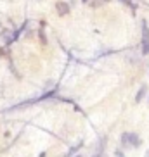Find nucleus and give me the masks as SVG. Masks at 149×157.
Wrapping results in <instances>:
<instances>
[{
	"instance_id": "f257e3e1",
	"label": "nucleus",
	"mask_w": 149,
	"mask_h": 157,
	"mask_svg": "<svg viewBox=\"0 0 149 157\" xmlns=\"http://www.w3.org/2000/svg\"><path fill=\"white\" fill-rule=\"evenodd\" d=\"M140 29H142V56H147L149 54V24L146 19L140 24Z\"/></svg>"
},
{
	"instance_id": "f03ea898",
	"label": "nucleus",
	"mask_w": 149,
	"mask_h": 157,
	"mask_svg": "<svg viewBox=\"0 0 149 157\" xmlns=\"http://www.w3.org/2000/svg\"><path fill=\"white\" fill-rule=\"evenodd\" d=\"M140 145H142V140H140V136L137 133H134V131H130L128 133V148H139Z\"/></svg>"
},
{
	"instance_id": "7ed1b4c3",
	"label": "nucleus",
	"mask_w": 149,
	"mask_h": 157,
	"mask_svg": "<svg viewBox=\"0 0 149 157\" xmlns=\"http://www.w3.org/2000/svg\"><path fill=\"white\" fill-rule=\"evenodd\" d=\"M56 9H57V14L59 16H68L70 14V5H68V2L59 0V2L56 4Z\"/></svg>"
},
{
	"instance_id": "20e7f679",
	"label": "nucleus",
	"mask_w": 149,
	"mask_h": 157,
	"mask_svg": "<svg viewBox=\"0 0 149 157\" xmlns=\"http://www.w3.org/2000/svg\"><path fill=\"white\" fill-rule=\"evenodd\" d=\"M146 92H147V85H140L139 92H137V95H135V104H139V102H142V98H144Z\"/></svg>"
},
{
	"instance_id": "39448f33",
	"label": "nucleus",
	"mask_w": 149,
	"mask_h": 157,
	"mask_svg": "<svg viewBox=\"0 0 149 157\" xmlns=\"http://www.w3.org/2000/svg\"><path fill=\"white\" fill-rule=\"evenodd\" d=\"M2 38L5 40V43H10L12 40H16V36L12 35V31H9V29H4V31H2Z\"/></svg>"
},
{
	"instance_id": "423d86ee",
	"label": "nucleus",
	"mask_w": 149,
	"mask_h": 157,
	"mask_svg": "<svg viewBox=\"0 0 149 157\" xmlns=\"http://www.w3.org/2000/svg\"><path fill=\"white\" fill-rule=\"evenodd\" d=\"M80 147H83V142H78L76 145H74V147H71L70 150H68V152L64 154V157H73V154H74V152H78Z\"/></svg>"
},
{
	"instance_id": "0eeeda50",
	"label": "nucleus",
	"mask_w": 149,
	"mask_h": 157,
	"mask_svg": "<svg viewBox=\"0 0 149 157\" xmlns=\"http://www.w3.org/2000/svg\"><path fill=\"white\" fill-rule=\"evenodd\" d=\"M43 28H45V21H42V24H40V31H38V38H40V42L45 45L47 38H45V31H43Z\"/></svg>"
},
{
	"instance_id": "6e6552de",
	"label": "nucleus",
	"mask_w": 149,
	"mask_h": 157,
	"mask_svg": "<svg viewBox=\"0 0 149 157\" xmlns=\"http://www.w3.org/2000/svg\"><path fill=\"white\" fill-rule=\"evenodd\" d=\"M121 147L123 148H128V131L121 135Z\"/></svg>"
},
{
	"instance_id": "1a4fd4ad",
	"label": "nucleus",
	"mask_w": 149,
	"mask_h": 157,
	"mask_svg": "<svg viewBox=\"0 0 149 157\" xmlns=\"http://www.w3.org/2000/svg\"><path fill=\"white\" fill-rule=\"evenodd\" d=\"M94 157H106V155H104L103 152H97V154H95V155H94Z\"/></svg>"
},
{
	"instance_id": "9d476101",
	"label": "nucleus",
	"mask_w": 149,
	"mask_h": 157,
	"mask_svg": "<svg viewBox=\"0 0 149 157\" xmlns=\"http://www.w3.org/2000/svg\"><path fill=\"white\" fill-rule=\"evenodd\" d=\"M45 155H47V154H45V152H42V154H40L38 157H45Z\"/></svg>"
},
{
	"instance_id": "9b49d317",
	"label": "nucleus",
	"mask_w": 149,
	"mask_h": 157,
	"mask_svg": "<svg viewBox=\"0 0 149 157\" xmlns=\"http://www.w3.org/2000/svg\"><path fill=\"white\" fill-rule=\"evenodd\" d=\"M146 157H149V148H147V152H146Z\"/></svg>"
},
{
	"instance_id": "f8f14e48",
	"label": "nucleus",
	"mask_w": 149,
	"mask_h": 157,
	"mask_svg": "<svg viewBox=\"0 0 149 157\" xmlns=\"http://www.w3.org/2000/svg\"><path fill=\"white\" fill-rule=\"evenodd\" d=\"M82 2H89V0H82Z\"/></svg>"
},
{
	"instance_id": "ddd939ff",
	"label": "nucleus",
	"mask_w": 149,
	"mask_h": 157,
	"mask_svg": "<svg viewBox=\"0 0 149 157\" xmlns=\"http://www.w3.org/2000/svg\"><path fill=\"white\" fill-rule=\"evenodd\" d=\"M103 2H109V0H103Z\"/></svg>"
},
{
	"instance_id": "4468645a",
	"label": "nucleus",
	"mask_w": 149,
	"mask_h": 157,
	"mask_svg": "<svg viewBox=\"0 0 149 157\" xmlns=\"http://www.w3.org/2000/svg\"><path fill=\"white\" fill-rule=\"evenodd\" d=\"M74 157H82V155H74Z\"/></svg>"
},
{
	"instance_id": "2eb2a0df",
	"label": "nucleus",
	"mask_w": 149,
	"mask_h": 157,
	"mask_svg": "<svg viewBox=\"0 0 149 157\" xmlns=\"http://www.w3.org/2000/svg\"><path fill=\"white\" fill-rule=\"evenodd\" d=\"M0 26H2V24H0Z\"/></svg>"
},
{
	"instance_id": "dca6fc26",
	"label": "nucleus",
	"mask_w": 149,
	"mask_h": 157,
	"mask_svg": "<svg viewBox=\"0 0 149 157\" xmlns=\"http://www.w3.org/2000/svg\"><path fill=\"white\" fill-rule=\"evenodd\" d=\"M121 157H123V155H121Z\"/></svg>"
}]
</instances>
